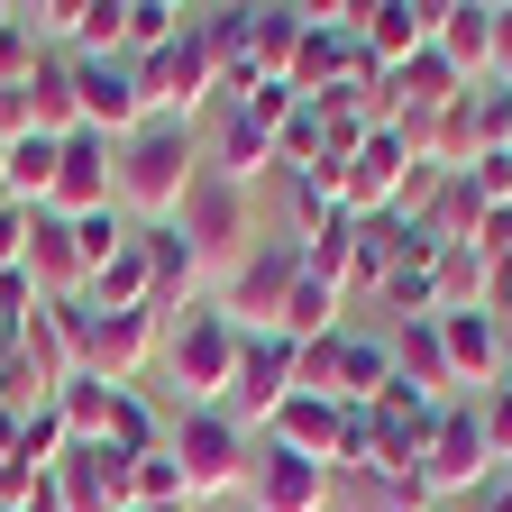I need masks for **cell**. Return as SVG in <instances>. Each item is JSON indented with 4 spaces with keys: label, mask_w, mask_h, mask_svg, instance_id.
<instances>
[{
    "label": "cell",
    "mask_w": 512,
    "mask_h": 512,
    "mask_svg": "<svg viewBox=\"0 0 512 512\" xmlns=\"http://www.w3.org/2000/svg\"><path fill=\"white\" fill-rule=\"evenodd\" d=\"M192 174H202V128H192V119H138L119 138V211H138V229L174 220Z\"/></svg>",
    "instance_id": "6da1fadb"
},
{
    "label": "cell",
    "mask_w": 512,
    "mask_h": 512,
    "mask_svg": "<svg viewBox=\"0 0 512 512\" xmlns=\"http://www.w3.org/2000/svg\"><path fill=\"white\" fill-rule=\"evenodd\" d=\"M238 320L220 311V302H183V311H165V375H174V394L183 403H229V384H238Z\"/></svg>",
    "instance_id": "7a4b0ae2"
},
{
    "label": "cell",
    "mask_w": 512,
    "mask_h": 512,
    "mask_svg": "<svg viewBox=\"0 0 512 512\" xmlns=\"http://www.w3.org/2000/svg\"><path fill=\"white\" fill-rule=\"evenodd\" d=\"M165 448H174V467H183L192 503H202V494H229V485H247L256 430H247L229 403H183V412H174V430H165Z\"/></svg>",
    "instance_id": "3957f363"
},
{
    "label": "cell",
    "mask_w": 512,
    "mask_h": 512,
    "mask_svg": "<svg viewBox=\"0 0 512 512\" xmlns=\"http://www.w3.org/2000/svg\"><path fill=\"white\" fill-rule=\"evenodd\" d=\"M174 229H183V247L202 256V266H211V256L238 266V256L256 247V192L229 183V174H192V192L174 202Z\"/></svg>",
    "instance_id": "277c9868"
},
{
    "label": "cell",
    "mask_w": 512,
    "mask_h": 512,
    "mask_svg": "<svg viewBox=\"0 0 512 512\" xmlns=\"http://www.w3.org/2000/svg\"><path fill=\"white\" fill-rule=\"evenodd\" d=\"M46 211H64V220L119 211V138H101V128H64V138H55V192H46Z\"/></svg>",
    "instance_id": "5b68a950"
},
{
    "label": "cell",
    "mask_w": 512,
    "mask_h": 512,
    "mask_svg": "<svg viewBox=\"0 0 512 512\" xmlns=\"http://www.w3.org/2000/svg\"><path fill=\"white\" fill-rule=\"evenodd\" d=\"M293 284H302V238H256L238 266H229V320L238 330H275L284 320V302H293Z\"/></svg>",
    "instance_id": "8992f818"
},
{
    "label": "cell",
    "mask_w": 512,
    "mask_h": 512,
    "mask_svg": "<svg viewBox=\"0 0 512 512\" xmlns=\"http://www.w3.org/2000/svg\"><path fill=\"white\" fill-rule=\"evenodd\" d=\"M421 476H430V494H439V503H448V494H476V485L494 476V458H485V439H476V412H467V394H448V403L430 412Z\"/></svg>",
    "instance_id": "52a82bcc"
},
{
    "label": "cell",
    "mask_w": 512,
    "mask_h": 512,
    "mask_svg": "<svg viewBox=\"0 0 512 512\" xmlns=\"http://www.w3.org/2000/svg\"><path fill=\"white\" fill-rule=\"evenodd\" d=\"M421 165V147L403 138V128H366L357 138V156L339 165V202L357 211V220H375V211H394L403 202V174Z\"/></svg>",
    "instance_id": "ba28073f"
},
{
    "label": "cell",
    "mask_w": 512,
    "mask_h": 512,
    "mask_svg": "<svg viewBox=\"0 0 512 512\" xmlns=\"http://www.w3.org/2000/svg\"><path fill=\"white\" fill-rule=\"evenodd\" d=\"M156 348H165V311H92V302H83V366H92V375L138 384Z\"/></svg>",
    "instance_id": "9c48e42d"
},
{
    "label": "cell",
    "mask_w": 512,
    "mask_h": 512,
    "mask_svg": "<svg viewBox=\"0 0 512 512\" xmlns=\"http://www.w3.org/2000/svg\"><path fill=\"white\" fill-rule=\"evenodd\" d=\"M74 110L83 128H101V138H128V128L147 119V83L128 55H74Z\"/></svg>",
    "instance_id": "30bf717a"
},
{
    "label": "cell",
    "mask_w": 512,
    "mask_h": 512,
    "mask_svg": "<svg viewBox=\"0 0 512 512\" xmlns=\"http://www.w3.org/2000/svg\"><path fill=\"white\" fill-rule=\"evenodd\" d=\"M330 467L320 458H293V448H275V439H256V458H247V503L256 512H330Z\"/></svg>",
    "instance_id": "8fae6325"
},
{
    "label": "cell",
    "mask_w": 512,
    "mask_h": 512,
    "mask_svg": "<svg viewBox=\"0 0 512 512\" xmlns=\"http://www.w3.org/2000/svg\"><path fill=\"white\" fill-rule=\"evenodd\" d=\"M439 320V357H448V384L458 394H485L503 384V320L485 302H458V311H430Z\"/></svg>",
    "instance_id": "7c38bea8"
},
{
    "label": "cell",
    "mask_w": 512,
    "mask_h": 512,
    "mask_svg": "<svg viewBox=\"0 0 512 512\" xmlns=\"http://www.w3.org/2000/svg\"><path fill=\"white\" fill-rule=\"evenodd\" d=\"M293 357H302V348H293L284 330H247V339H238V384H229V412H238L247 430H266V412L293 394Z\"/></svg>",
    "instance_id": "4fadbf2b"
},
{
    "label": "cell",
    "mask_w": 512,
    "mask_h": 512,
    "mask_svg": "<svg viewBox=\"0 0 512 512\" xmlns=\"http://www.w3.org/2000/svg\"><path fill=\"white\" fill-rule=\"evenodd\" d=\"M19 366H28V384H37V394H55V384L64 375H74L83 366V302H37L28 320H19Z\"/></svg>",
    "instance_id": "5bb4252c"
},
{
    "label": "cell",
    "mask_w": 512,
    "mask_h": 512,
    "mask_svg": "<svg viewBox=\"0 0 512 512\" xmlns=\"http://www.w3.org/2000/svg\"><path fill=\"white\" fill-rule=\"evenodd\" d=\"M430 55L476 92V83L494 74V0H439V19H430Z\"/></svg>",
    "instance_id": "9a60e30c"
},
{
    "label": "cell",
    "mask_w": 512,
    "mask_h": 512,
    "mask_svg": "<svg viewBox=\"0 0 512 512\" xmlns=\"http://www.w3.org/2000/svg\"><path fill=\"white\" fill-rule=\"evenodd\" d=\"M19 275L37 284V302H83V284H92V275H83V247H74V220H64V211H37Z\"/></svg>",
    "instance_id": "2e32d148"
},
{
    "label": "cell",
    "mask_w": 512,
    "mask_h": 512,
    "mask_svg": "<svg viewBox=\"0 0 512 512\" xmlns=\"http://www.w3.org/2000/svg\"><path fill=\"white\" fill-rule=\"evenodd\" d=\"M430 19H439V0H366V28H357L366 64H375V74H394V64L430 55Z\"/></svg>",
    "instance_id": "e0dca14e"
},
{
    "label": "cell",
    "mask_w": 512,
    "mask_h": 512,
    "mask_svg": "<svg viewBox=\"0 0 512 512\" xmlns=\"http://www.w3.org/2000/svg\"><path fill=\"white\" fill-rule=\"evenodd\" d=\"M55 494H64V512H128V458L119 448H64Z\"/></svg>",
    "instance_id": "ac0fdd59"
},
{
    "label": "cell",
    "mask_w": 512,
    "mask_h": 512,
    "mask_svg": "<svg viewBox=\"0 0 512 512\" xmlns=\"http://www.w3.org/2000/svg\"><path fill=\"white\" fill-rule=\"evenodd\" d=\"M256 439H275V448H293V458H320V467H330V439H339V403H330V394H302V384H293V394L266 412V430H256Z\"/></svg>",
    "instance_id": "d6986e66"
},
{
    "label": "cell",
    "mask_w": 512,
    "mask_h": 512,
    "mask_svg": "<svg viewBox=\"0 0 512 512\" xmlns=\"http://www.w3.org/2000/svg\"><path fill=\"white\" fill-rule=\"evenodd\" d=\"M138 247H147V302H156V311H174V302L192 293V275H202V256L183 247V229H174V220H147V229H138Z\"/></svg>",
    "instance_id": "ffe728a7"
},
{
    "label": "cell",
    "mask_w": 512,
    "mask_h": 512,
    "mask_svg": "<svg viewBox=\"0 0 512 512\" xmlns=\"http://www.w3.org/2000/svg\"><path fill=\"white\" fill-rule=\"evenodd\" d=\"M384 348H394V384H412V394H430V403L458 394V384H448V357H439V320H403Z\"/></svg>",
    "instance_id": "44dd1931"
},
{
    "label": "cell",
    "mask_w": 512,
    "mask_h": 512,
    "mask_svg": "<svg viewBox=\"0 0 512 512\" xmlns=\"http://www.w3.org/2000/svg\"><path fill=\"white\" fill-rule=\"evenodd\" d=\"M28 128H37V138L83 128V110H74V55H46L37 74H28Z\"/></svg>",
    "instance_id": "7402d4cb"
},
{
    "label": "cell",
    "mask_w": 512,
    "mask_h": 512,
    "mask_svg": "<svg viewBox=\"0 0 512 512\" xmlns=\"http://www.w3.org/2000/svg\"><path fill=\"white\" fill-rule=\"evenodd\" d=\"M302 275L330 284V293H348V275H357V211H330V220L302 238Z\"/></svg>",
    "instance_id": "603a6c76"
},
{
    "label": "cell",
    "mask_w": 512,
    "mask_h": 512,
    "mask_svg": "<svg viewBox=\"0 0 512 512\" xmlns=\"http://www.w3.org/2000/svg\"><path fill=\"white\" fill-rule=\"evenodd\" d=\"M83 302H92V311H156V302H147V247L128 238V247L110 256V266H92Z\"/></svg>",
    "instance_id": "cb8c5ba5"
},
{
    "label": "cell",
    "mask_w": 512,
    "mask_h": 512,
    "mask_svg": "<svg viewBox=\"0 0 512 512\" xmlns=\"http://www.w3.org/2000/svg\"><path fill=\"white\" fill-rule=\"evenodd\" d=\"M46 192H55V138H10V165H0V202H28V211H46Z\"/></svg>",
    "instance_id": "d4e9b609"
},
{
    "label": "cell",
    "mask_w": 512,
    "mask_h": 512,
    "mask_svg": "<svg viewBox=\"0 0 512 512\" xmlns=\"http://www.w3.org/2000/svg\"><path fill=\"white\" fill-rule=\"evenodd\" d=\"M128 503H147V512H192V485H183V467H174V448L128 458Z\"/></svg>",
    "instance_id": "484cf974"
},
{
    "label": "cell",
    "mask_w": 512,
    "mask_h": 512,
    "mask_svg": "<svg viewBox=\"0 0 512 512\" xmlns=\"http://www.w3.org/2000/svg\"><path fill=\"white\" fill-rule=\"evenodd\" d=\"M183 19H192V10H174V0H128V19H119V55L138 64V55L174 46V37H183Z\"/></svg>",
    "instance_id": "4316f807"
},
{
    "label": "cell",
    "mask_w": 512,
    "mask_h": 512,
    "mask_svg": "<svg viewBox=\"0 0 512 512\" xmlns=\"http://www.w3.org/2000/svg\"><path fill=\"white\" fill-rule=\"evenodd\" d=\"M467 412H476L485 458H494V467H512V384H485V394H467Z\"/></svg>",
    "instance_id": "83f0119b"
},
{
    "label": "cell",
    "mask_w": 512,
    "mask_h": 512,
    "mask_svg": "<svg viewBox=\"0 0 512 512\" xmlns=\"http://www.w3.org/2000/svg\"><path fill=\"white\" fill-rule=\"evenodd\" d=\"M37 64H46V46L28 37V19H19V0H10V19H0V92H10V83H28Z\"/></svg>",
    "instance_id": "f1b7e54d"
},
{
    "label": "cell",
    "mask_w": 512,
    "mask_h": 512,
    "mask_svg": "<svg viewBox=\"0 0 512 512\" xmlns=\"http://www.w3.org/2000/svg\"><path fill=\"white\" fill-rule=\"evenodd\" d=\"M467 192L485 211H512V147H485L476 165H467Z\"/></svg>",
    "instance_id": "f546056e"
},
{
    "label": "cell",
    "mask_w": 512,
    "mask_h": 512,
    "mask_svg": "<svg viewBox=\"0 0 512 512\" xmlns=\"http://www.w3.org/2000/svg\"><path fill=\"white\" fill-rule=\"evenodd\" d=\"M28 229H37V211H28V202H0V275L28 256Z\"/></svg>",
    "instance_id": "4dcf8cb0"
},
{
    "label": "cell",
    "mask_w": 512,
    "mask_h": 512,
    "mask_svg": "<svg viewBox=\"0 0 512 512\" xmlns=\"http://www.w3.org/2000/svg\"><path fill=\"white\" fill-rule=\"evenodd\" d=\"M485 83L512 92V0H494V74H485Z\"/></svg>",
    "instance_id": "1f68e13d"
},
{
    "label": "cell",
    "mask_w": 512,
    "mask_h": 512,
    "mask_svg": "<svg viewBox=\"0 0 512 512\" xmlns=\"http://www.w3.org/2000/svg\"><path fill=\"white\" fill-rule=\"evenodd\" d=\"M485 311L512 320V256H503V266H485Z\"/></svg>",
    "instance_id": "d6a6232c"
},
{
    "label": "cell",
    "mask_w": 512,
    "mask_h": 512,
    "mask_svg": "<svg viewBox=\"0 0 512 512\" xmlns=\"http://www.w3.org/2000/svg\"><path fill=\"white\" fill-rule=\"evenodd\" d=\"M476 512H512V476H485L476 485Z\"/></svg>",
    "instance_id": "836d02e7"
},
{
    "label": "cell",
    "mask_w": 512,
    "mask_h": 512,
    "mask_svg": "<svg viewBox=\"0 0 512 512\" xmlns=\"http://www.w3.org/2000/svg\"><path fill=\"white\" fill-rule=\"evenodd\" d=\"M503 375H512V320H503Z\"/></svg>",
    "instance_id": "e575fe53"
},
{
    "label": "cell",
    "mask_w": 512,
    "mask_h": 512,
    "mask_svg": "<svg viewBox=\"0 0 512 512\" xmlns=\"http://www.w3.org/2000/svg\"><path fill=\"white\" fill-rule=\"evenodd\" d=\"M430 512H458V503H430Z\"/></svg>",
    "instance_id": "d590c367"
},
{
    "label": "cell",
    "mask_w": 512,
    "mask_h": 512,
    "mask_svg": "<svg viewBox=\"0 0 512 512\" xmlns=\"http://www.w3.org/2000/svg\"><path fill=\"white\" fill-rule=\"evenodd\" d=\"M128 512H147V503H128Z\"/></svg>",
    "instance_id": "8d00e7d4"
}]
</instances>
